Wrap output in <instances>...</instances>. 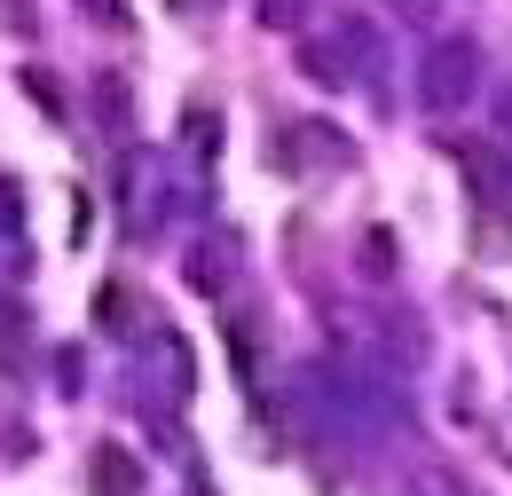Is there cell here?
<instances>
[{"label": "cell", "instance_id": "1", "mask_svg": "<svg viewBox=\"0 0 512 496\" xmlns=\"http://www.w3.org/2000/svg\"><path fill=\"white\" fill-rule=\"evenodd\" d=\"M473 87H481V48L473 40H434L418 56V103L426 111H465Z\"/></svg>", "mask_w": 512, "mask_h": 496}, {"label": "cell", "instance_id": "2", "mask_svg": "<svg viewBox=\"0 0 512 496\" xmlns=\"http://www.w3.org/2000/svg\"><path fill=\"white\" fill-rule=\"evenodd\" d=\"M457 166H465V189L481 197V213H512V150H497V142H457Z\"/></svg>", "mask_w": 512, "mask_h": 496}, {"label": "cell", "instance_id": "3", "mask_svg": "<svg viewBox=\"0 0 512 496\" xmlns=\"http://www.w3.org/2000/svg\"><path fill=\"white\" fill-rule=\"evenodd\" d=\"M95 473H103V496H134V465H127V449H103V457H95Z\"/></svg>", "mask_w": 512, "mask_h": 496}, {"label": "cell", "instance_id": "4", "mask_svg": "<svg viewBox=\"0 0 512 496\" xmlns=\"http://www.w3.org/2000/svg\"><path fill=\"white\" fill-rule=\"evenodd\" d=\"M260 16L268 24H300V0H260Z\"/></svg>", "mask_w": 512, "mask_h": 496}, {"label": "cell", "instance_id": "5", "mask_svg": "<svg viewBox=\"0 0 512 496\" xmlns=\"http://www.w3.org/2000/svg\"><path fill=\"white\" fill-rule=\"evenodd\" d=\"M394 8H402V16H418V24H426V16H434V8H442V0H394Z\"/></svg>", "mask_w": 512, "mask_h": 496}]
</instances>
